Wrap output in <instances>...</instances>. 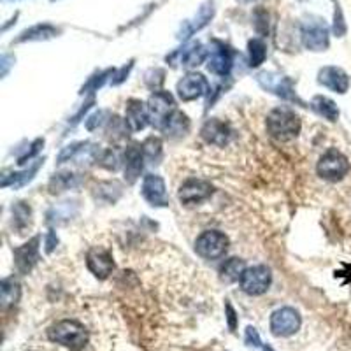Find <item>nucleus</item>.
<instances>
[{
  "label": "nucleus",
  "mask_w": 351,
  "mask_h": 351,
  "mask_svg": "<svg viewBox=\"0 0 351 351\" xmlns=\"http://www.w3.org/2000/svg\"><path fill=\"white\" fill-rule=\"evenodd\" d=\"M49 341L69 348L71 351H81L88 343V332L84 325L76 319H62L51 325L48 330Z\"/></svg>",
  "instance_id": "f257e3e1"
},
{
  "label": "nucleus",
  "mask_w": 351,
  "mask_h": 351,
  "mask_svg": "<svg viewBox=\"0 0 351 351\" xmlns=\"http://www.w3.org/2000/svg\"><path fill=\"white\" fill-rule=\"evenodd\" d=\"M267 130L271 137L281 143L295 139L300 132L299 116L287 108L274 109L267 118Z\"/></svg>",
  "instance_id": "f03ea898"
},
{
  "label": "nucleus",
  "mask_w": 351,
  "mask_h": 351,
  "mask_svg": "<svg viewBox=\"0 0 351 351\" xmlns=\"http://www.w3.org/2000/svg\"><path fill=\"white\" fill-rule=\"evenodd\" d=\"M228 239L218 230L202 232L195 241V252L206 260H216L227 253Z\"/></svg>",
  "instance_id": "7ed1b4c3"
},
{
  "label": "nucleus",
  "mask_w": 351,
  "mask_h": 351,
  "mask_svg": "<svg viewBox=\"0 0 351 351\" xmlns=\"http://www.w3.org/2000/svg\"><path fill=\"white\" fill-rule=\"evenodd\" d=\"M271 281V271L265 265H255V267H250L243 272L239 283L243 291L247 295H262L269 290Z\"/></svg>",
  "instance_id": "20e7f679"
},
{
  "label": "nucleus",
  "mask_w": 351,
  "mask_h": 351,
  "mask_svg": "<svg viewBox=\"0 0 351 351\" xmlns=\"http://www.w3.org/2000/svg\"><path fill=\"white\" fill-rule=\"evenodd\" d=\"M302 318L293 307H281L271 316V332L276 337H288L300 328Z\"/></svg>",
  "instance_id": "39448f33"
},
{
  "label": "nucleus",
  "mask_w": 351,
  "mask_h": 351,
  "mask_svg": "<svg viewBox=\"0 0 351 351\" xmlns=\"http://www.w3.org/2000/svg\"><path fill=\"white\" fill-rule=\"evenodd\" d=\"M348 169H350L348 160L337 152L325 153L318 162V174L328 181L341 180L348 172Z\"/></svg>",
  "instance_id": "423d86ee"
},
{
  "label": "nucleus",
  "mask_w": 351,
  "mask_h": 351,
  "mask_svg": "<svg viewBox=\"0 0 351 351\" xmlns=\"http://www.w3.org/2000/svg\"><path fill=\"white\" fill-rule=\"evenodd\" d=\"M148 111H149V120L155 127H162L167 116L172 111H176V102L174 97L169 92H155V95L149 99L148 102Z\"/></svg>",
  "instance_id": "0eeeda50"
},
{
  "label": "nucleus",
  "mask_w": 351,
  "mask_h": 351,
  "mask_svg": "<svg viewBox=\"0 0 351 351\" xmlns=\"http://www.w3.org/2000/svg\"><path fill=\"white\" fill-rule=\"evenodd\" d=\"M232 51L221 43H213V48L208 51V69L216 76H228L232 69Z\"/></svg>",
  "instance_id": "6e6552de"
},
{
  "label": "nucleus",
  "mask_w": 351,
  "mask_h": 351,
  "mask_svg": "<svg viewBox=\"0 0 351 351\" xmlns=\"http://www.w3.org/2000/svg\"><path fill=\"white\" fill-rule=\"evenodd\" d=\"M215 188L202 180H188L183 186L180 188V200L186 206H193V204H200L204 200H208L213 195Z\"/></svg>",
  "instance_id": "1a4fd4ad"
},
{
  "label": "nucleus",
  "mask_w": 351,
  "mask_h": 351,
  "mask_svg": "<svg viewBox=\"0 0 351 351\" xmlns=\"http://www.w3.org/2000/svg\"><path fill=\"white\" fill-rule=\"evenodd\" d=\"M143 195L152 206L156 208H164L167 206V190H165L164 180L156 174H148L143 181Z\"/></svg>",
  "instance_id": "9d476101"
},
{
  "label": "nucleus",
  "mask_w": 351,
  "mask_h": 351,
  "mask_svg": "<svg viewBox=\"0 0 351 351\" xmlns=\"http://www.w3.org/2000/svg\"><path fill=\"white\" fill-rule=\"evenodd\" d=\"M209 83L202 74H188L178 83V93L183 100H195L208 93Z\"/></svg>",
  "instance_id": "9b49d317"
},
{
  "label": "nucleus",
  "mask_w": 351,
  "mask_h": 351,
  "mask_svg": "<svg viewBox=\"0 0 351 351\" xmlns=\"http://www.w3.org/2000/svg\"><path fill=\"white\" fill-rule=\"evenodd\" d=\"M39 260V237H34L30 243L14 250V263L21 274H28Z\"/></svg>",
  "instance_id": "f8f14e48"
},
{
  "label": "nucleus",
  "mask_w": 351,
  "mask_h": 351,
  "mask_svg": "<svg viewBox=\"0 0 351 351\" xmlns=\"http://www.w3.org/2000/svg\"><path fill=\"white\" fill-rule=\"evenodd\" d=\"M86 265L93 272V276L99 278V280H106L114 271L112 256L108 252H104V250H93V252L88 253Z\"/></svg>",
  "instance_id": "ddd939ff"
},
{
  "label": "nucleus",
  "mask_w": 351,
  "mask_h": 351,
  "mask_svg": "<svg viewBox=\"0 0 351 351\" xmlns=\"http://www.w3.org/2000/svg\"><path fill=\"white\" fill-rule=\"evenodd\" d=\"M302 40L304 46L313 51H322V49L327 48L328 37H327V28L322 23H306L302 27Z\"/></svg>",
  "instance_id": "4468645a"
},
{
  "label": "nucleus",
  "mask_w": 351,
  "mask_h": 351,
  "mask_svg": "<svg viewBox=\"0 0 351 351\" xmlns=\"http://www.w3.org/2000/svg\"><path fill=\"white\" fill-rule=\"evenodd\" d=\"M200 134H202V137L209 144H215V146H225V144H228V141L232 137L230 127L225 121H219L216 118L206 121Z\"/></svg>",
  "instance_id": "2eb2a0df"
},
{
  "label": "nucleus",
  "mask_w": 351,
  "mask_h": 351,
  "mask_svg": "<svg viewBox=\"0 0 351 351\" xmlns=\"http://www.w3.org/2000/svg\"><path fill=\"white\" fill-rule=\"evenodd\" d=\"M84 160H97V148L90 143H74L60 153L58 164H64V162L84 164Z\"/></svg>",
  "instance_id": "dca6fc26"
},
{
  "label": "nucleus",
  "mask_w": 351,
  "mask_h": 351,
  "mask_svg": "<svg viewBox=\"0 0 351 351\" xmlns=\"http://www.w3.org/2000/svg\"><path fill=\"white\" fill-rule=\"evenodd\" d=\"M144 152L143 146L139 144H132L125 152V180L128 183H136L137 178L141 176L143 171V162H144Z\"/></svg>",
  "instance_id": "f3484780"
},
{
  "label": "nucleus",
  "mask_w": 351,
  "mask_h": 351,
  "mask_svg": "<svg viewBox=\"0 0 351 351\" xmlns=\"http://www.w3.org/2000/svg\"><path fill=\"white\" fill-rule=\"evenodd\" d=\"M127 123L130 127V130H143V128L148 127L149 120V111H148V106L143 104L141 100L132 99L128 100V106H127Z\"/></svg>",
  "instance_id": "a211bd4d"
},
{
  "label": "nucleus",
  "mask_w": 351,
  "mask_h": 351,
  "mask_svg": "<svg viewBox=\"0 0 351 351\" xmlns=\"http://www.w3.org/2000/svg\"><path fill=\"white\" fill-rule=\"evenodd\" d=\"M258 81L265 90L276 93V95H280L283 97V99H290V100L297 99L295 93H293V90H291L290 86V81H288L287 77L276 76V74H267V72H265V74H260Z\"/></svg>",
  "instance_id": "6ab92c4d"
},
{
  "label": "nucleus",
  "mask_w": 351,
  "mask_h": 351,
  "mask_svg": "<svg viewBox=\"0 0 351 351\" xmlns=\"http://www.w3.org/2000/svg\"><path fill=\"white\" fill-rule=\"evenodd\" d=\"M213 14H215L213 2H206L204 5H200L199 14H197L193 20L186 21V23L183 25V28H181V32H180V39H188V37H192L195 32H199L200 28H204L209 21H211Z\"/></svg>",
  "instance_id": "aec40b11"
},
{
  "label": "nucleus",
  "mask_w": 351,
  "mask_h": 351,
  "mask_svg": "<svg viewBox=\"0 0 351 351\" xmlns=\"http://www.w3.org/2000/svg\"><path fill=\"white\" fill-rule=\"evenodd\" d=\"M188 128H190V121H188L186 114L176 109L167 116V120L162 123L160 130L164 132L167 137H181L186 134Z\"/></svg>",
  "instance_id": "412c9836"
},
{
  "label": "nucleus",
  "mask_w": 351,
  "mask_h": 351,
  "mask_svg": "<svg viewBox=\"0 0 351 351\" xmlns=\"http://www.w3.org/2000/svg\"><path fill=\"white\" fill-rule=\"evenodd\" d=\"M178 56H180V64L183 67L192 69L200 65L208 58V49L204 48L200 43H193L186 46V48H183V51H178Z\"/></svg>",
  "instance_id": "4be33fe9"
},
{
  "label": "nucleus",
  "mask_w": 351,
  "mask_h": 351,
  "mask_svg": "<svg viewBox=\"0 0 351 351\" xmlns=\"http://www.w3.org/2000/svg\"><path fill=\"white\" fill-rule=\"evenodd\" d=\"M318 81L322 84H325L327 88H332V90H335V92H339V93H344L348 88L346 74L335 67L324 69V71L319 72Z\"/></svg>",
  "instance_id": "5701e85b"
},
{
  "label": "nucleus",
  "mask_w": 351,
  "mask_h": 351,
  "mask_svg": "<svg viewBox=\"0 0 351 351\" xmlns=\"http://www.w3.org/2000/svg\"><path fill=\"white\" fill-rule=\"evenodd\" d=\"M244 271H246V265H244L243 260L230 258L221 265L219 274H221V278H223L225 281H239Z\"/></svg>",
  "instance_id": "b1692460"
},
{
  "label": "nucleus",
  "mask_w": 351,
  "mask_h": 351,
  "mask_svg": "<svg viewBox=\"0 0 351 351\" xmlns=\"http://www.w3.org/2000/svg\"><path fill=\"white\" fill-rule=\"evenodd\" d=\"M81 183V178L77 174H56L51 181H49V188L51 192H64V190H71V188L77 186Z\"/></svg>",
  "instance_id": "393cba45"
},
{
  "label": "nucleus",
  "mask_w": 351,
  "mask_h": 351,
  "mask_svg": "<svg viewBox=\"0 0 351 351\" xmlns=\"http://www.w3.org/2000/svg\"><path fill=\"white\" fill-rule=\"evenodd\" d=\"M58 34L55 27L51 25H37L32 27L30 30L21 34V37L18 39V43H23V40H40V39H49V37H55Z\"/></svg>",
  "instance_id": "a878e982"
},
{
  "label": "nucleus",
  "mask_w": 351,
  "mask_h": 351,
  "mask_svg": "<svg viewBox=\"0 0 351 351\" xmlns=\"http://www.w3.org/2000/svg\"><path fill=\"white\" fill-rule=\"evenodd\" d=\"M143 152L144 158L148 160V164H160V160H162V141L158 137H148L143 144Z\"/></svg>",
  "instance_id": "bb28decb"
},
{
  "label": "nucleus",
  "mask_w": 351,
  "mask_h": 351,
  "mask_svg": "<svg viewBox=\"0 0 351 351\" xmlns=\"http://www.w3.org/2000/svg\"><path fill=\"white\" fill-rule=\"evenodd\" d=\"M247 51H250V65L252 67H258L260 64H263L265 56H267V48H265V43L262 39L250 40Z\"/></svg>",
  "instance_id": "cd10ccee"
},
{
  "label": "nucleus",
  "mask_w": 351,
  "mask_h": 351,
  "mask_svg": "<svg viewBox=\"0 0 351 351\" xmlns=\"http://www.w3.org/2000/svg\"><path fill=\"white\" fill-rule=\"evenodd\" d=\"M40 164H43V162H40V160H37L36 164H34L30 169H27L25 172H16V174H12L11 180H2V186H21V184H25L27 181L32 180L34 174L39 171Z\"/></svg>",
  "instance_id": "c85d7f7f"
},
{
  "label": "nucleus",
  "mask_w": 351,
  "mask_h": 351,
  "mask_svg": "<svg viewBox=\"0 0 351 351\" xmlns=\"http://www.w3.org/2000/svg\"><path fill=\"white\" fill-rule=\"evenodd\" d=\"M20 299V285L14 280H4L2 281V304L5 307L16 304Z\"/></svg>",
  "instance_id": "c756f323"
},
{
  "label": "nucleus",
  "mask_w": 351,
  "mask_h": 351,
  "mask_svg": "<svg viewBox=\"0 0 351 351\" xmlns=\"http://www.w3.org/2000/svg\"><path fill=\"white\" fill-rule=\"evenodd\" d=\"M313 108H315L322 116L328 118L330 121H334L335 118H337V114H339L334 102L328 99H325V97H316V99L313 100Z\"/></svg>",
  "instance_id": "7c9ffc66"
},
{
  "label": "nucleus",
  "mask_w": 351,
  "mask_h": 351,
  "mask_svg": "<svg viewBox=\"0 0 351 351\" xmlns=\"http://www.w3.org/2000/svg\"><path fill=\"white\" fill-rule=\"evenodd\" d=\"M12 218H14V221H16L18 227H23V225H27L28 219L30 218V208H27L23 202H20L16 206V208L12 209Z\"/></svg>",
  "instance_id": "2f4dec72"
},
{
  "label": "nucleus",
  "mask_w": 351,
  "mask_h": 351,
  "mask_svg": "<svg viewBox=\"0 0 351 351\" xmlns=\"http://www.w3.org/2000/svg\"><path fill=\"white\" fill-rule=\"evenodd\" d=\"M97 162H100V165H104L106 169H109V171H116L118 169V162H120V158H118V155H116L112 149H109V152H106L104 155L100 156V160H97Z\"/></svg>",
  "instance_id": "473e14b6"
},
{
  "label": "nucleus",
  "mask_w": 351,
  "mask_h": 351,
  "mask_svg": "<svg viewBox=\"0 0 351 351\" xmlns=\"http://www.w3.org/2000/svg\"><path fill=\"white\" fill-rule=\"evenodd\" d=\"M246 344H247V346H255V348H258L260 344H262V341H260V335H258V332H256V328H253V327L246 328Z\"/></svg>",
  "instance_id": "72a5a7b5"
},
{
  "label": "nucleus",
  "mask_w": 351,
  "mask_h": 351,
  "mask_svg": "<svg viewBox=\"0 0 351 351\" xmlns=\"http://www.w3.org/2000/svg\"><path fill=\"white\" fill-rule=\"evenodd\" d=\"M225 307H227V319H228V327H230V330H236L237 327V318H236V311H234V307L230 306V302L225 304Z\"/></svg>",
  "instance_id": "f704fd0d"
},
{
  "label": "nucleus",
  "mask_w": 351,
  "mask_h": 351,
  "mask_svg": "<svg viewBox=\"0 0 351 351\" xmlns=\"http://www.w3.org/2000/svg\"><path fill=\"white\" fill-rule=\"evenodd\" d=\"M56 243H58L56 236H55V234H53V232H49V234H48V241H46V252H51L53 247L56 246Z\"/></svg>",
  "instance_id": "c9c22d12"
},
{
  "label": "nucleus",
  "mask_w": 351,
  "mask_h": 351,
  "mask_svg": "<svg viewBox=\"0 0 351 351\" xmlns=\"http://www.w3.org/2000/svg\"><path fill=\"white\" fill-rule=\"evenodd\" d=\"M263 351H274V350H272L271 346H265V348H263Z\"/></svg>",
  "instance_id": "e433bc0d"
}]
</instances>
